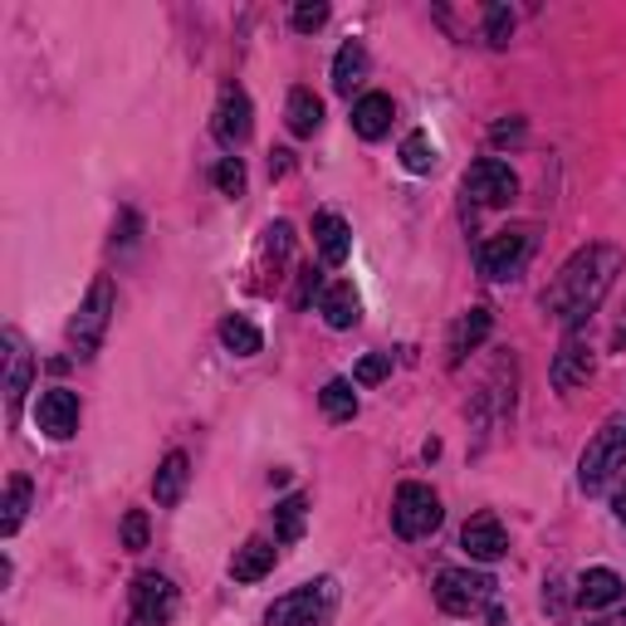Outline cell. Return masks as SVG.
Listing matches in <instances>:
<instances>
[{"mask_svg":"<svg viewBox=\"0 0 626 626\" xmlns=\"http://www.w3.org/2000/svg\"><path fill=\"white\" fill-rule=\"evenodd\" d=\"M617 269H622V255L612 245H588L558 269L553 289L544 294V309L553 313L558 323L578 328L582 318H592V309L607 299V289L617 285Z\"/></svg>","mask_w":626,"mask_h":626,"instance_id":"1","label":"cell"},{"mask_svg":"<svg viewBox=\"0 0 626 626\" xmlns=\"http://www.w3.org/2000/svg\"><path fill=\"white\" fill-rule=\"evenodd\" d=\"M622 470H626V416H612V421L588 441V451H582L578 479H582L588 495H598V489H607V479L622 475Z\"/></svg>","mask_w":626,"mask_h":626,"instance_id":"2","label":"cell"},{"mask_svg":"<svg viewBox=\"0 0 626 626\" xmlns=\"http://www.w3.org/2000/svg\"><path fill=\"white\" fill-rule=\"evenodd\" d=\"M338 607V582L333 578H318V582H304L299 592L279 598L275 607L265 612V626H323Z\"/></svg>","mask_w":626,"mask_h":626,"instance_id":"3","label":"cell"},{"mask_svg":"<svg viewBox=\"0 0 626 626\" xmlns=\"http://www.w3.org/2000/svg\"><path fill=\"white\" fill-rule=\"evenodd\" d=\"M436 602L451 617H475V612H489L495 602V578L489 572H470V568H441L436 572Z\"/></svg>","mask_w":626,"mask_h":626,"instance_id":"4","label":"cell"},{"mask_svg":"<svg viewBox=\"0 0 626 626\" xmlns=\"http://www.w3.org/2000/svg\"><path fill=\"white\" fill-rule=\"evenodd\" d=\"M113 309H118V294H113L108 279H93L89 299L79 304V313L69 318V348H74V358H93L103 343V333H108L113 323Z\"/></svg>","mask_w":626,"mask_h":626,"instance_id":"5","label":"cell"},{"mask_svg":"<svg viewBox=\"0 0 626 626\" xmlns=\"http://www.w3.org/2000/svg\"><path fill=\"white\" fill-rule=\"evenodd\" d=\"M534 255V225H509L479 245V275L485 279H519Z\"/></svg>","mask_w":626,"mask_h":626,"instance_id":"6","label":"cell"},{"mask_svg":"<svg viewBox=\"0 0 626 626\" xmlns=\"http://www.w3.org/2000/svg\"><path fill=\"white\" fill-rule=\"evenodd\" d=\"M441 519H445V509H441V499H436V489H426V485H402V489H396V499H392V529L402 538L436 534V529H441Z\"/></svg>","mask_w":626,"mask_h":626,"instance_id":"7","label":"cell"},{"mask_svg":"<svg viewBox=\"0 0 626 626\" xmlns=\"http://www.w3.org/2000/svg\"><path fill=\"white\" fill-rule=\"evenodd\" d=\"M465 196L475 206H509L519 196V176L509 172V162H499V156H479L465 172Z\"/></svg>","mask_w":626,"mask_h":626,"instance_id":"8","label":"cell"},{"mask_svg":"<svg viewBox=\"0 0 626 626\" xmlns=\"http://www.w3.org/2000/svg\"><path fill=\"white\" fill-rule=\"evenodd\" d=\"M176 617V588L162 572H138L132 578V622L138 626H166Z\"/></svg>","mask_w":626,"mask_h":626,"instance_id":"9","label":"cell"},{"mask_svg":"<svg viewBox=\"0 0 626 626\" xmlns=\"http://www.w3.org/2000/svg\"><path fill=\"white\" fill-rule=\"evenodd\" d=\"M216 138L225 142V148H240V142H250V132H255V108H250V93L245 89H225L221 103H216Z\"/></svg>","mask_w":626,"mask_h":626,"instance_id":"10","label":"cell"},{"mask_svg":"<svg viewBox=\"0 0 626 626\" xmlns=\"http://www.w3.org/2000/svg\"><path fill=\"white\" fill-rule=\"evenodd\" d=\"M35 421L49 441H69V436L79 431V396L69 387H49L35 406Z\"/></svg>","mask_w":626,"mask_h":626,"instance_id":"11","label":"cell"},{"mask_svg":"<svg viewBox=\"0 0 626 626\" xmlns=\"http://www.w3.org/2000/svg\"><path fill=\"white\" fill-rule=\"evenodd\" d=\"M588 378H592V348H588V338L572 328L568 338H563L558 358H553V387L572 392V387H582Z\"/></svg>","mask_w":626,"mask_h":626,"instance_id":"12","label":"cell"},{"mask_svg":"<svg viewBox=\"0 0 626 626\" xmlns=\"http://www.w3.org/2000/svg\"><path fill=\"white\" fill-rule=\"evenodd\" d=\"M461 548L470 553L475 563H499L509 553V534L495 514H475L470 524L461 529Z\"/></svg>","mask_w":626,"mask_h":626,"instance_id":"13","label":"cell"},{"mask_svg":"<svg viewBox=\"0 0 626 626\" xmlns=\"http://www.w3.org/2000/svg\"><path fill=\"white\" fill-rule=\"evenodd\" d=\"M392 118H396V108H392L387 93H362V98L352 103V132H358V138H368V142L387 138Z\"/></svg>","mask_w":626,"mask_h":626,"instance_id":"14","label":"cell"},{"mask_svg":"<svg viewBox=\"0 0 626 626\" xmlns=\"http://www.w3.org/2000/svg\"><path fill=\"white\" fill-rule=\"evenodd\" d=\"M313 245H318V255H323V265H343L348 259V225H343V216H333V211H318L313 216Z\"/></svg>","mask_w":626,"mask_h":626,"instance_id":"15","label":"cell"},{"mask_svg":"<svg viewBox=\"0 0 626 626\" xmlns=\"http://www.w3.org/2000/svg\"><path fill=\"white\" fill-rule=\"evenodd\" d=\"M275 558H279V548L269 544V538H250L245 548H235L231 578H235V582H259L269 568H275Z\"/></svg>","mask_w":626,"mask_h":626,"instance_id":"16","label":"cell"},{"mask_svg":"<svg viewBox=\"0 0 626 626\" xmlns=\"http://www.w3.org/2000/svg\"><path fill=\"white\" fill-rule=\"evenodd\" d=\"M578 602L582 607H612V602H622V578L612 568H588L578 578Z\"/></svg>","mask_w":626,"mask_h":626,"instance_id":"17","label":"cell"},{"mask_svg":"<svg viewBox=\"0 0 626 626\" xmlns=\"http://www.w3.org/2000/svg\"><path fill=\"white\" fill-rule=\"evenodd\" d=\"M186 475H192L186 455H182V451H172L162 465H156V475H152V499H156V505L172 509L176 499H182V489H186Z\"/></svg>","mask_w":626,"mask_h":626,"instance_id":"18","label":"cell"},{"mask_svg":"<svg viewBox=\"0 0 626 626\" xmlns=\"http://www.w3.org/2000/svg\"><path fill=\"white\" fill-rule=\"evenodd\" d=\"M285 118H289V132H294V138H313V132L323 128V98L313 89H294L289 93Z\"/></svg>","mask_w":626,"mask_h":626,"instance_id":"19","label":"cell"},{"mask_svg":"<svg viewBox=\"0 0 626 626\" xmlns=\"http://www.w3.org/2000/svg\"><path fill=\"white\" fill-rule=\"evenodd\" d=\"M368 79V49L358 45V39H348V45L338 49V59H333V89L343 93V98H352V89Z\"/></svg>","mask_w":626,"mask_h":626,"instance_id":"20","label":"cell"},{"mask_svg":"<svg viewBox=\"0 0 626 626\" xmlns=\"http://www.w3.org/2000/svg\"><path fill=\"white\" fill-rule=\"evenodd\" d=\"M489 323H495V318H489V309H470L465 318L455 323V333H451V362H461L465 352H475L479 343L489 338Z\"/></svg>","mask_w":626,"mask_h":626,"instance_id":"21","label":"cell"},{"mask_svg":"<svg viewBox=\"0 0 626 626\" xmlns=\"http://www.w3.org/2000/svg\"><path fill=\"white\" fill-rule=\"evenodd\" d=\"M10 343V378H5V396H10V416H20V402L30 392V352L20 343V333H5Z\"/></svg>","mask_w":626,"mask_h":626,"instance_id":"22","label":"cell"},{"mask_svg":"<svg viewBox=\"0 0 626 626\" xmlns=\"http://www.w3.org/2000/svg\"><path fill=\"white\" fill-rule=\"evenodd\" d=\"M30 499H35V485H30L25 475H15V479H10V489H5V505H0V534H5V538L25 524Z\"/></svg>","mask_w":626,"mask_h":626,"instance_id":"23","label":"cell"},{"mask_svg":"<svg viewBox=\"0 0 626 626\" xmlns=\"http://www.w3.org/2000/svg\"><path fill=\"white\" fill-rule=\"evenodd\" d=\"M304 519H309V499L304 495H289L275 505V538L279 544H299L304 538Z\"/></svg>","mask_w":626,"mask_h":626,"instance_id":"24","label":"cell"},{"mask_svg":"<svg viewBox=\"0 0 626 626\" xmlns=\"http://www.w3.org/2000/svg\"><path fill=\"white\" fill-rule=\"evenodd\" d=\"M323 323L338 333L358 323V294H352V285H333L328 294H323Z\"/></svg>","mask_w":626,"mask_h":626,"instance_id":"25","label":"cell"},{"mask_svg":"<svg viewBox=\"0 0 626 626\" xmlns=\"http://www.w3.org/2000/svg\"><path fill=\"white\" fill-rule=\"evenodd\" d=\"M318 402H323V416H328V421H352V416H358V392H352L348 378H333L328 387L318 392Z\"/></svg>","mask_w":626,"mask_h":626,"instance_id":"26","label":"cell"},{"mask_svg":"<svg viewBox=\"0 0 626 626\" xmlns=\"http://www.w3.org/2000/svg\"><path fill=\"white\" fill-rule=\"evenodd\" d=\"M221 343L235 352V358H255V352L265 348V338H259L255 323H250V318H235V313L221 323Z\"/></svg>","mask_w":626,"mask_h":626,"instance_id":"27","label":"cell"},{"mask_svg":"<svg viewBox=\"0 0 626 626\" xmlns=\"http://www.w3.org/2000/svg\"><path fill=\"white\" fill-rule=\"evenodd\" d=\"M402 166H406V172H416V176H426L436 166V148H431L426 132H411V138L402 142Z\"/></svg>","mask_w":626,"mask_h":626,"instance_id":"28","label":"cell"},{"mask_svg":"<svg viewBox=\"0 0 626 626\" xmlns=\"http://www.w3.org/2000/svg\"><path fill=\"white\" fill-rule=\"evenodd\" d=\"M509 35H514V10H509V5H489L485 10V39H489V45H509Z\"/></svg>","mask_w":626,"mask_h":626,"instance_id":"29","label":"cell"},{"mask_svg":"<svg viewBox=\"0 0 626 626\" xmlns=\"http://www.w3.org/2000/svg\"><path fill=\"white\" fill-rule=\"evenodd\" d=\"M387 372H392V352H368V358L358 362V372H352V382H358V387H378Z\"/></svg>","mask_w":626,"mask_h":626,"instance_id":"30","label":"cell"},{"mask_svg":"<svg viewBox=\"0 0 626 626\" xmlns=\"http://www.w3.org/2000/svg\"><path fill=\"white\" fill-rule=\"evenodd\" d=\"M123 548L128 553L148 548V514H142V509H128V519H123Z\"/></svg>","mask_w":626,"mask_h":626,"instance_id":"31","label":"cell"},{"mask_svg":"<svg viewBox=\"0 0 626 626\" xmlns=\"http://www.w3.org/2000/svg\"><path fill=\"white\" fill-rule=\"evenodd\" d=\"M294 30H304V35H313V30H323L328 25V5L323 0H304V5H294Z\"/></svg>","mask_w":626,"mask_h":626,"instance_id":"32","label":"cell"},{"mask_svg":"<svg viewBox=\"0 0 626 626\" xmlns=\"http://www.w3.org/2000/svg\"><path fill=\"white\" fill-rule=\"evenodd\" d=\"M216 186H221L225 196L245 192V166H240V156H221V166H216Z\"/></svg>","mask_w":626,"mask_h":626,"instance_id":"33","label":"cell"},{"mask_svg":"<svg viewBox=\"0 0 626 626\" xmlns=\"http://www.w3.org/2000/svg\"><path fill=\"white\" fill-rule=\"evenodd\" d=\"M285 250H289V225L285 221H279V225H269V231H265V255H285Z\"/></svg>","mask_w":626,"mask_h":626,"instance_id":"34","label":"cell"},{"mask_svg":"<svg viewBox=\"0 0 626 626\" xmlns=\"http://www.w3.org/2000/svg\"><path fill=\"white\" fill-rule=\"evenodd\" d=\"M489 138H495V142H519V138H524V123H519V118L495 123V132H489Z\"/></svg>","mask_w":626,"mask_h":626,"instance_id":"35","label":"cell"},{"mask_svg":"<svg viewBox=\"0 0 626 626\" xmlns=\"http://www.w3.org/2000/svg\"><path fill=\"white\" fill-rule=\"evenodd\" d=\"M313 289H318V275H313V269H304V275H299V304H309Z\"/></svg>","mask_w":626,"mask_h":626,"instance_id":"36","label":"cell"},{"mask_svg":"<svg viewBox=\"0 0 626 626\" xmlns=\"http://www.w3.org/2000/svg\"><path fill=\"white\" fill-rule=\"evenodd\" d=\"M289 166H294V162H289V152H275V156H269V176H285Z\"/></svg>","mask_w":626,"mask_h":626,"instance_id":"37","label":"cell"},{"mask_svg":"<svg viewBox=\"0 0 626 626\" xmlns=\"http://www.w3.org/2000/svg\"><path fill=\"white\" fill-rule=\"evenodd\" d=\"M617 519H622V524H626V489H622V495H617Z\"/></svg>","mask_w":626,"mask_h":626,"instance_id":"38","label":"cell"},{"mask_svg":"<svg viewBox=\"0 0 626 626\" xmlns=\"http://www.w3.org/2000/svg\"><path fill=\"white\" fill-rule=\"evenodd\" d=\"M617 343H622V348H626V323H622V328H617Z\"/></svg>","mask_w":626,"mask_h":626,"instance_id":"39","label":"cell"},{"mask_svg":"<svg viewBox=\"0 0 626 626\" xmlns=\"http://www.w3.org/2000/svg\"><path fill=\"white\" fill-rule=\"evenodd\" d=\"M592 626H612V622H592Z\"/></svg>","mask_w":626,"mask_h":626,"instance_id":"40","label":"cell"}]
</instances>
